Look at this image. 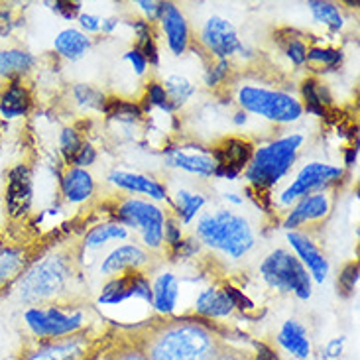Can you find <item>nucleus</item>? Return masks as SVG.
Instances as JSON below:
<instances>
[{"label":"nucleus","mask_w":360,"mask_h":360,"mask_svg":"<svg viewBox=\"0 0 360 360\" xmlns=\"http://www.w3.org/2000/svg\"><path fill=\"white\" fill-rule=\"evenodd\" d=\"M148 360H213L226 342L224 331L203 317H172L130 327L122 331Z\"/></svg>","instance_id":"nucleus-1"},{"label":"nucleus","mask_w":360,"mask_h":360,"mask_svg":"<svg viewBox=\"0 0 360 360\" xmlns=\"http://www.w3.org/2000/svg\"><path fill=\"white\" fill-rule=\"evenodd\" d=\"M83 243L53 244L39 252L14 283V297L26 307L83 305Z\"/></svg>","instance_id":"nucleus-2"},{"label":"nucleus","mask_w":360,"mask_h":360,"mask_svg":"<svg viewBox=\"0 0 360 360\" xmlns=\"http://www.w3.org/2000/svg\"><path fill=\"white\" fill-rule=\"evenodd\" d=\"M112 335V331L85 327L77 333L49 339L28 337L22 342L16 360H97L105 354Z\"/></svg>","instance_id":"nucleus-3"},{"label":"nucleus","mask_w":360,"mask_h":360,"mask_svg":"<svg viewBox=\"0 0 360 360\" xmlns=\"http://www.w3.org/2000/svg\"><path fill=\"white\" fill-rule=\"evenodd\" d=\"M197 240L209 248L226 254L233 260H238L252 250L256 236L250 223L243 214L234 213L231 209H217L199 217Z\"/></svg>","instance_id":"nucleus-4"},{"label":"nucleus","mask_w":360,"mask_h":360,"mask_svg":"<svg viewBox=\"0 0 360 360\" xmlns=\"http://www.w3.org/2000/svg\"><path fill=\"white\" fill-rule=\"evenodd\" d=\"M303 140L305 138L302 134H288L266 146L254 148L250 164L244 169V177L252 185V189L268 191L270 187L280 184V179L288 176L295 164Z\"/></svg>","instance_id":"nucleus-5"},{"label":"nucleus","mask_w":360,"mask_h":360,"mask_svg":"<svg viewBox=\"0 0 360 360\" xmlns=\"http://www.w3.org/2000/svg\"><path fill=\"white\" fill-rule=\"evenodd\" d=\"M236 101L244 112H252L276 124H290L297 122L303 117V103L278 89L243 85L236 91Z\"/></svg>","instance_id":"nucleus-6"},{"label":"nucleus","mask_w":360,"mask_h":360,"mask_svg":"<svg viewBox=\"0 0 360 360\" xmlns=\"http://www.w3.org/2000/svg\"><path fill=\"white\" fill-rule=\"evenodd\" d=\"M260 276L276 292L293 293L300 300L311 297V276L300 258L285 248H276L264 258Z\"/></svg>","instance_id":"nucleus-7"},{"label":"nucleus","mask_w":360,"mask_h":360,"mask_svg":"<svg viewBox=\"0 0 360 360\" xmlns=\"http://www.w3.org/2000/svg\"><path fill=\"white\" fill-rule=\"evenodd\" d=\"M24 323L34 339H49L71 335L89 327L83 305H49L30 307L24 313Z\"/></svg>","instance_id":"nucleus-8"},{"label":"nucleus","mask_w":360,"mask_h":360,"mask_svg":"<svg viewBox=\"0 0 360 360\" xmlns=\"http://www.w3.org/2000/svg\"><path fill=\"white\" fill-rule=\"evenodd\" d=\"M115 211V223L140 231L142 240L150 250H160L164 246L166 213L158 205L136 197H128L117 205Z\"/></svg>","instance_id":"nucleus-9"},{"label":"nucleus","mask_w":360,"mask_h":360,"mask_svg":"<svg viewBox=\"0 0 360 360\" xmlns=\"http://www.w3.org/2000/svg\"><path fill=\"white\" fill-rule=\"evenodd\" d=\"M341 167L329 166L323 162H311L300 169L292 184L285 187V191L280 195V203L292 205L300 201L302 197H307L311 193H325L333 185H337L342 177Z\"/></svg>","instance_id":"nucleus-10"},{"label":"nucleus","mask_w":360,"mask_h":360,"mask_svg":"<svg viewBox=\"0 0 360 360\" xmlns=\"http://www.w3.org/2000/svg\"><path fill=\"white\" fill-rule=\"evenodd\" d=\"M201 48L214 59H229L234 53L244 51V46L233 22L223 16H211L201 28Z\"/></svg>","instance_id":"nucleus-11"},{"label":"nucleus","mask_w":360,"mask_h":360,"mask_svg":"<svg viewBox=\"0 0 360 360\" xmlns=\"http://www.w3.org/2000/svg\"><path fill=\"white\" fill-rule=\"evenodd\" d=\"M254 146L250 140L238 136H226L217 142L211 150V158L217 164L214 176L224 179H236L250 164Z\"/></svg>","instance_id":"nucleus-12"},{"label":"nucleus","mask_w":360,"mask_h":360,"mask_svg":"<svg viewBox=\"0 0 360 360\" xmlns=\"http://www.w3.org/2000/svg\"><path fill=\"white\" fill-rule=\"evenodd\" d=\"M130 297H142L146 302H152V283L144 272H124L108 278V282L101 290L98 303L117 305Z\"/></svg>","instance_id":"nucleus-13"},{"label":"nucleus","mask_w":360,"mask_h":360,"mask_svg":"<svg viewBox=\"0 0 360 360\" xmlns=\"http://www.w3.org/2000/svg\"><path fill=\"white\" fill-rule=\"evenodd\" d=\"M38 254L32 244L0 243V293L14 288Z\"/></svg>","instance_id":"nucleus-14"},{"label":"nucleus","mask_w":360,"mask_h":360,"mask_svg":"<svg viewBox=\"0 0 360 360\" xmlns=\"http://www.w3.org/2000/svg\"><path fill=\"white\" fill-rule=\"evenodd\" d=\"M154 268V258L152 254L144 250L138 244H122L108 254L101 264V274L112 278L124 272H144Z\"/></svg>","instance_id":"nucleus-15"},{"label":"nucleus","mask_w":360,"mask_h":360,"mask_svg":"<svg viewBox=\"0 0 360 360\" xmlns=\"http://www.w3.org/2000/svg\"><path fill=\"white\" fill-rule=\"evenodd\" d=\"M158 22L162 24L169 51L174 56H184L191 44V30L184 12L174 2H162V12Z\"/></svg>","instance_id":"nucleus-16"},{"label":"nucleus","mask_w":360,"mask_h":360,"mask_svg":"<svg viewBox=\"0 0 360 360\" xmlns=\"http://www.w3.org/2000/svg\"><path fill=\"white\" fill-rule=\"evenodd\" d=\"M288 243L292 244L293 254L300 258V262L305 266L313 280L317 283L325 282L329 274V260L313 243L311 236L302 231H288Z\"/></svg>","instance_id":"nucleus-17"},{"label":"nucleus","mask_w":360,"mask_h":360,"mask_svg":"<svg viewBox=\"0 0 360 360\" xmlns=\"http://www.w3.org/2000/svg\"><path fill=\"white\" fill-rule=\"evenodd\" d=\"M331 213V201L325 193H311L295 201L293 209L283 221V229L297 231L303 224L319 223Z\"/></svg>","instance_id":"nucleus-18"},{"label":"nucleus","mask_w":360,"mask_h":360,"mask_svg":"<svg viewBox=\"0 0 360 360\" xmlns=\"http://www.w3.org/2000/svg\"><path fill=\"white\" fill-rule=\"evenodd\" d=\"M32 203V174L26 166L14 167L10 172L8 187H6V209L10 217L20 219L28 214Z\"/></svg>","instance_id":"nucleus-19"},{"label":"nucleus","mask_w":360,"mask_h":360,"mask_svg":"<svg viewBox=\"0 0 360 360\" xmlns=\"http://www.w3.org/2000/svg\"><path fill=\"white\" fill-rule=\"evenodd\" d=\"M108 181L115 184L118 189H124L130 193H140L146 195L154 201H169V195H167V187L164 184H160L158 179L146 174H132V172H110L108 174Z\"/></svg>","instance_id":"nucleus-20"},{"label":"nucleus","mask_w":360,"mask_h":360,"mask_svg":"<svg viewBox=\"0 0 360 360\" xmlns=\"http://www.w3.org/2000/svg\"><path fill=\"white\" fill-rule=\"evenodd\" d=\"M166 164L169 167H177L181 172L193 174L199 177H213L217 164L207 152H197L189 148H169L166 152Z\"/></svg>","instance_id":"nucleus-21"},{"label":"nucleus","mask_w":360,"mask_h":360,"mask_svg":"<svg viewBox=\"0 0 360 360\" xmlns=\"http://www.w3.org/2000/svg\"><path fill=\"white\" fill-rule=\"evenodd\" d=\"M234 311L233 300L229 297V293L224 292V288H207L203 292L199 293L197 302H195V313L197 317H203V319H219V317H226Z\"/></svg>","instance_id":"nucleus-22"},{"label":"nucleus","mask_w":360,"mask_h":360,"mask_svg":"<svg viewBox=\"0 0 360 360\" xmlns=\"http://www.w3.org/2000/svg\"><path fill=\"white\" fill-rule=\"evenodd\" d=\"M61 193L69 203H83L95 193V179L83 167H68L61 176Z\"/></svg>","instance_id":"nucleus-23"},{"label":"nucleus","mask_w":360,"mask_h":360,"mask_svg":"<svg viewBox=\"0 0 360 360\" xmlns=\"http://www.w3.org/2000/svg\"><path fill=\"white\" fill-rule=\"evenodd\" d=\"M32 108V95L22 79H12L10 85L0 93V112L6 118H16L28 115Z\"/></svg>","instance_id":"nucleus-24"},{"label":"nucleus","mask_w":360,"mask_h":360,"mask_svg":"<svg viewBox=\"0 0 360 360\" xmlns=\"http://www.w3.org/2000/svg\"><path fill=\"white\" fill-rule=\"evenodd\" d=\"M179 297V282L176 274L164 272L152 283V303L162 315H172Z\"/></svg>","instance_id":"nucleus-25"},{"label":"nucleus","mask_w":360,"mask_h":360,"mask_svg":"<svg viewBox=\"0 0 360 360\" xmlns=\"http://www.w3.org/2000/svg\"><path fill=\"white\" fill-rule=\"evenodd\" d=\"M93 46V39L89 38V34L81 32L77 28H68L59 32L53 39V48L61 58L77 61L81 59Z\"/></svg>","instance_id":"nucleus-26"},{"label":"nucleus","mask_w":360,"mask_h":360,"mask_svg":"<svg viewBox=\"0 0 360 360\" xmlns=\"http://www.w3.org/2000/svg\"><path fill=\"white\" fill-rule=\"evenodd\" d=\"M36 59L26 49H2L0 51V77L6 79H22L30 69L34 68Z\"/></svg>","instance_id":"nucleus-27"},{"label":"nucleus","mask_w":360,"mask_h":360,"mask_svg":"<svg viewBox=\"0 0 360 360\" xmlns=\"http://www.w3.org/2000/svg\"><path fill=\"white\" fill-rule=\"evenodd\" d=\"M205 203H207L205 195L179 189L176 193V199H174V211H176L174 217H176L179 223H191L195 217L201 213Z\"/></svg>","instance_id":"nucleus-28"},{"label":"nucleus","mask_w":360,"mask_h":360,"mask_svg":"<svg viewBox=\"0 0 360 360\" xmlns=\"http://www.w3.org/2000/svg\"><path fill=\"white\" fill-rule=\"evenodd\" d=\"M302 93L303 101H305L303 110L313 112V115H317V117H323V115H325V107L331 105V97H329L327 87L323 85L321 81H317V79H307V81L303 83Z\"/></svg>","instance_id":"nucleus-29"},{"label":"nucleus","mask_w":360,"mask_h":360,"mask_svg":"<svg viewBox=\"0 0 360 360\" xmlns=\"http://www.w3.org/2000/svg\"><path fill=\"white\" fill-rule=\"evenodd\" d=\"M127 236V226H122L120 223H115V221H112V223H103L97 224V226H93V229L85 234L83 246H85V248H98V246L110 243V240H124Z\"/></svg>","instance_id":"nucleus-30"},{"label":"nucleus","mask_w":360,"mask_h":360,"mask_svg":"<svg viewBox=\"0 0 360 360\" xmlns=\"http://www.w3.org/2000/svg\"><path fill=\"white\" fill-rule=\"evenodd\" d=\"M132 28L136 32L138 51L146 58L148 65H158L160 56H158L156 34H154V28H152V22H148V20H134Z\"/></svg>","instance_id":"nucleus-31"},{"label":"nucleus","mask_w":360,"mask_h":360,"mask_svg":"<svg viewBox=\"0 0 360 360\" xmlns=\"http://www.w3.org/2000/svg\"><path fill=\"white\" fill-rule=\"evenodd\" d=\"M280 341L293 354H300V356H307L309 354V342H307L305 331H303L302 325L297 321H293V319L283 325L282 333H280Z\"/></svg>","instance_id":"nucleus-32"},{"label":"nucleus","mask_w":360,"mask_h":360,"mask_svg":"<svg viewBox=\"0 0 360 360\" xmlns=\"http://www.w3.org/2000/svg\"><path fill=\"white\" fill-rule=\"evenodd\" d=\"M164 89H166L167 101H169V105H172V110L184 107L185 103L193 97L195 93V87L191 85V81H187V79L181 77V75H169V77L164 81Z\"/></svg>","instance_id":"nucleus-33"},{"label":"nucleus","mask_w":360,"mask_h":360,"mask_svg":"<svg viewBox=\"0 0 360 360\" xmlns=\"http://www.w3.org/2000/svg\"><path fill=\"white\" fill-rule=\"evenodd\" d=\"M309 10H311L313 18L319 24H325L327 28L333 32H339L345 26V18H342L341 10L333 2H323V0H311L309 2Z\"/></svg>","instance_id":"nucleus-34"},{"label":"nucleus","mask_w":360,"mask_h":360,"mask_svg":"<svg viewBox=\"0 0 360 360\" xmlns=\"http://www.w3.org/2000/svg\"><path fill=\"white\" fill-rule=\"evenodd\" d=\"M103 356H105V360H148L122 333L118 331L112 335V341H110Z\"/></svg>","instance_id":"nucleus-35"},{"label":"nucleus","mask_w":360,"mask_h":360,"mask_svg":"<svg viewBox=\"0 0 360 360\" xmlns=\"http://www.w3.org/2000/svg\"><path fill=\"white\" fill-rule=\"evenodd\" d=\"M103 110L107 112L108 117L122 120V122H136V120L144 117V110L140 108V105L128 103V101H120V98H107Z\"/></svg>","instance_id":"nucleus-36"},{"label":"nucleus","mask_w":360,"mask_h":360,"mask_svg":"<svg viewBox=\"0 0 360 360\" xmlns=\"http://www.w3.org/2000/svg\"><path fill=\"white\" fill-rule=\"evenodd\" d=\"M342 51L341 49H323V48H311L307 51V61L309 65H319L325 68V71H331L341 65Z\"/></svg>","instance_id":"nucleus-37"},{"label":"nucleus","mask_w":360,"mask_h":360,"mask_svg":"<svg viewBox=\"0 0 360 360\" xmlns=\"http://www.w3.org/2000/svg\"><path fill=\"white\" fill-rule=\"evenodd\" d=\"M73 97L77 101L81 107L87 108H97V110H103L105 108V103H107V97L103 95V91H98L93 85H85V83H79L73 89Z\"/></svg>","instance_id":"nucleus-38"},{"label":"nucleus","mask_w":360,"mask_h":360,"mask_svg":"<svg viewBox=\"0 0 360 360\" xmlns=\"http://www.w3.org/2000/svg\"><path fill=\"white\" fill-rule=\"evenodd\" d=\"M280 46H282L285 56L292 59V63H295V65H303L307 61L309 48H307V44L302 38L295 36V32H288V36L280 39Z\"/></svg>","instance_id":"nucleus-39"},{"label":"nucleus","mask_w":360,"mask_h":360,"mask_svg":"<svg viewBox=\"0 0 360 360\" xmlns=\"http://www.w3.org/2000/svg\"><path fill=\"white\" fill-rule=\"evenodd\" d=\"M81 146H83V140H81L75 128H63L61 130V134H59V150H61V154H63L69 166H71V162H73V158H75Z\"/></svg>","instance_id":"nucleus-40"},{"label":"nucleus","mask_w":360,"mask_h":360,"mask_svg":"<svg viewBox=\"0 0 360 360\" xmlns=\"http://www.w3.org/2000/svg\"><path fill=\"white\" fill-rule=\"evenodd\" d=\"M144 101L148 103L146 110L152 107H158V108H162V110H167V112H174V110H172V105H169V101H167L166 89H164V85L156 83V81L148 83L146 97H144Z\"/></svg>","instance_id":"nucleus-41"},{"label":"nucleus","mask_w":360,"mask_h":360,"mask_svg":"<svg viewBox=\"0 0 360 360\" xmlns=\"http://www.w3.org/2000/svg\"><path fill=\"white\" fill-rule=\"evenodd\" d=\"M359 283V262H349L337 278V288L342 295H351Z\"/></svg>","instance_id":"nucleus-42"},{"label":"nucleus","mask_w":360,"mask_h":360,"mask_svg":"<svg viewBox=\"0 0 360 360\" xmlns=\"http://www.w3.org/2000/svg\"><path fill=\"white\" fill-rule=\"evenodd\" d=\"M213 360H258V352L246 351V349H240V347H234L231 342L226 341L219 349V352L214 354Z\"/></svg>","instance_id":"nucleus-43"},{"label":"nucleus","mask_w":360,"mask_h":360,"mask_svg":"<svg viewBox=\"0 0 360 360\" xmlns=\"http://www.w3.org/2000/svg\"><path fill=\"white\" fill-rule=\"evenodd\" d=\"M184 240L181 234V223L177 221L176 217H166V224H164V243L174 250Z\"/></svg>","instance_id":"nucleus-44"},{"label":"nucleus","mask_w":360,"mask_h":360,"mask_svg":"<svg viewBox=\"0 0 360 360\" xmlns=\"http://www.w3.org/2000/svg\"><path fill=\"white\" fill-rule=\"evenodd\" d=\"M231 71V65H229V59H217L213 68L207 69V75H205V81L209 87H217L219 83H223L226 75Z\"/></svg>","instance_id":"nucleus-45"},{"label":"nucleus","mask_w":360,"mask_h":360,"mask_svg":"<svg viewBox=\"0 0 360 360\" xmlns=\"http://www.w3.org/2000/svg\"><path fill=\"white\" fill-rule=\"evenodd\" d=\"M95 160H97V150L91 146L89 142H83V146L79 148V152L73 158V162H71V166L69 167H85L91 166V164H95Z\"/></svg>","instance_id":"nucleus-46"},{"label":"nucleus","mask_w":360,"mask_h":360,"mask_svg":"<svg viewBox=\"0 0 360 360\" xmlns=\"http://www.w3.org/2000/svg\"><path fill=\"white\" fill-rule=\"evenodd\" d=\"M199 248H201V243L197 238H184L181 244L177 248H174L172 252H174L176 258H191V256L199 252Z\"/></svg>","instance_id":"nucleus-47"},{"label":"nucleus","mask_w":360,"mask_h":360,"mask_svg":"<svg viewBox=\"0 0 360 360\" xmlns=\"http://www.w3.org/2000/svg\"><path fill=\"white\" fill-rule=\"evenodd\" d=\"M124 59H127L128 63L134 68V71H136V75H144L148 69V61L146 58L138 51L136 48L130 49V51H127V56H124Z\"/></svg>","instance_id":"nucleus-48"},{"label":"nucleus","mask_w":360,"mask_h":360,"mask_svg":"<svg viewBox=\"0 0 360 360\" xmlns=\"http://www.w3.org/2000/svg\"><path fill=\"white\" fill-rule=\"evenodd\" d=\"M56 10L61 12L65 18H77L81 12V4L79 2H56Z\"/></svg>","instance_id":"nucleus-49"},{"label":"nucleus","mask_w":360,"mask_h":360,"mask_svg":"<svg viewBox=\"0 0 360 360\" xmlns=\"http://www.w3.org/2000/svg\"><path fill=\"white\" fill-rule=\"evenodd\" d=\"M138 6L146 12L150 22H152V20L160 18V12H162V2H148V0H140V2H138Z\"/></svg>","instance_id":"nucleus-50"},{"label":"nucleus","mask_w":360,"mask_h":360,"mask_svg":"<svg viewBox=\"0 0 360 360\" xmlns=\"http://www.w3.org/2000/svg\"><path fill=\"white\" fill-rule=\"evenodd\" d=\"M79 20H81V26L87 30V32H101L103 18L93 16V14H81V16H79Z\"/></svg>","instance_id":"nucleus-51"},{"label":"nucleus","mask_w":360,"mask_h":360,"mask_svg":"<svg viewBox=\"0 0 360 360\" xmlns=\"http://www.w3.org/2000/svg\"><path fill=\"white\" fill-rule=\"evenodd\" d=\"M356 154H359V150H356V148H349V150H347V160H345V164L351 167L352 164L356 162Z\"/></svg>","instance_id":"nucleus-52"}]
</instances>
